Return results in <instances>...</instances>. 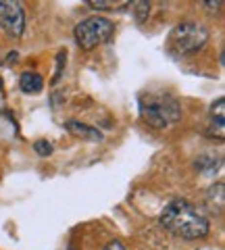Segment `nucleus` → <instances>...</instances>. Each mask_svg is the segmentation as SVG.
<instances>
[{
  "label": "nucleus",
  "mask_w": 225,
  "mask_h": 250,
  "mask_svg": "<svg viewBox=\"0 0 225 250\" xmlns=\"http://www.w3.org/2000/svg\"><path fill=\"white\" fill-rule=\"evenodd\" d=\"M159 223L169 233L182 238V240H200L208 236L211 223L205 217L200 208H196L192 202L184 198H175L167 202L165 208L161 210Z\"/></svg>",
  "instance_id": "1"
},
{
  "label": "nucleus",
  "mask_w": 225,
  "mask_h": 250,
  "mask_svg": "<svg viewBox=\"0 0 225 250\" xmlns=\"http://www.w3.org/2000/svg\"><path fill=\"white\" fill-rule=\"evenodd\" d=\"M140 117L154 129H165L180 121L182 108L169 92H144L140 96Z\"/></svg>",
  "instance_id": "2"
},
{
  "label": "nucleus",
  "mask_w": 225,
  "mask_h": 250,
  "mask_svg": "<svg viewBox=\"0 0 225 250\" xmlns=\"http://www.w3.org/2000/svg\"><path fill=\"white\" fill-rule=\"evenodd\" d=\"M208 42V29L198 21H182L169 31L167 50L177 57H188L203 50V46Z\"/></svg>",
  "instance_id": "3"
},
{
  "label": "nucleus",
  "mask_w": 225,
  "mask_h": 250,
  "mask_svg": "<svg viewBox=\"0 0 225 250\" xmlns=\"http://www.w3.org/2000/svg\"><path fill=\"white\" fill-rule=\"evenodd\" d=\"M113 34H115V23L111 19L102 17V15L86 17L83 21L77 23L73 29L75 42L83 50H92V48H96V46L108 42Z\"/></svg>",
  "instance_id": "4"
},
{
  "label": "nucleus",
  "mask_w": 225,
  "mask_h": 250,
  "mask_svg": "<svg viewBox=\"0 0 225 250\" xmlns=\"http://www.w3.org/2000/svg\"><path fill=\"white\" fill-rule=\"evenodd\" d=\"M0 25L13 38L23 36V31H25V11H23L21 2L0 0Z\"/></svg>",
  "instance_id": "5"
},
{
  "label": "nucleus",
  "mask_w": 225,
  "mask_h": 250,
  "mask_svg": "<svg viewBox=\"0 0 225 250\" xmlns=\"http://www.w3.org/2000/svg\"><path fill=\"white\" fill-rule=\"evenodd\" d=\"M65 129L69 131V134L77 136V138L88 140V142H102V140H104L102 131L96 129V127H92V125H88V123H82L80 119L67 121V123H65Z\"/></svg>",
  "instance_id": "6"
},
{
  "label": "nucleus",
  "mask_w": 225,
  "mask_h": 250,
  "mask_svg": "<svg viewBox=\"0 0 225 250\" xmlns=\"http://www.w3.org/2000/svg\"><path fill=\"white\" fill-rule=\"evenodd\" d=\"M19 88L25 94H40L44 90V77L36 71H25L19 80Z\"/></svg>",
  "instance_id": "7"
},
{
  "label": "nucleus",
  "mask_w": 225,
  "mask_h": 250,
  "mask_svg": "<svg viewBox=\"0 0 225 250\" xmlns=\"http://www.w3.org/2000/svg\"><path fill=\"white\" fill-rule=\"evenodd\" d=\"M88 4L92 9H98V11H119V9H125L127 6V0L123 2H111V0H88Z\"/></svg>",
  "instance_id": "8"
},
{
  "label": "nucleus",
  "mask_w": 225,
  "mask_h": 250,
  "mask_svg": "<svg viewBox=\"0 0 225 250\" xmlns=\"http://www.w3.org/2000/svg\"><path fill=\"white\" fill-rule=\"evenodd\" d=\"M131 13L136 15L138 23H142V21L148 19V15H150V4L146 2V0H138V2H131Z\"/></svg>",
  "instance_id": "9"
},
{
  "label": "nucleus",
  "mask_w": 225,
  "mask_h": 250,
  "mask_svg": "<svg viewBox=\"0 0 225 250\" xmlns=\"http://www.w3.org/2000/svg\"><path fill=\"white\" fill-rule=\"evenodd\" d=\"M223 98H217L215 103L211 104V119H213V123L217 121V125H219V129H223Z\"/></svg>",
  "instance_id": "10"
},
{
  "label": "nucleus",
  "mask_w": 225,
  "mask_h": 250,
  "mask_svg": "<svg viewBox=\"0 0 225 250\" xmlns=\"http://www.w3.org/2000/svg\"><path fill=\"white\" fill-rule=\"evenodd\" d=\"M34 150L40 156H50L52 154V144L48 142V140H38V142L34 144Z\"/></svg>",
  "instance_id": "11"
},
{
  "label": "nucleus",
  "mask_w": 225,
  "mask_h": 250,
  "mask_svg": "<svg viewBox=\"0 0 225 250\" xmlns=\"http://www.w3.org/2000/svg\"><path fill=\"white\" fill-rule=\"evenodd\" d=\"M57 61H59V65H57V77H54V82H59V80H61V73H63V62H67V54L61 50Z\"/></svg>",
  "instance_id": "12"
},
{
  "label": "nucleus",
  "mask_w": 225,
  "mask_h": 250,
  "mask_svg": "<svg viewBox=\"0 0 225 250\" xmlns=\"http://www.w3.org/2000/svg\"><path fill=\"white\" fill-rule=\"evenodd\" d=\"M102 250H125V246H123L121 240H111Z\"/></svg>",
  "instance_id": "13"
},
{
  "label": "nucleus",
  "mask_w": 225,
  "mask_h": 250,
  "mask_svg": "<svg viewBox=\"0 0 225 250\" xmlns=\"http://www.w3.org/2000/svg\"><path fill=\"white\" fill-rule=\"evenodd\" d=\"M206 6H208V9H219L221 2H219V0H206Z\"/></svg>",
  "instance_id": "14"
},
{
  "label": "nucleus",
  "mask_w": 225,
  "mask_h": 250,
  "mask_svg": "<svg viewBox=\"0 0 225 250\" xmlns=\"http://www.w3.org/2000/svg\"><path fill=\"white\" fill-rule=\"evenodd\" d=\"M67 250H80V246H77V242H69Z\"/></svg>",
  "instance_id": "15"
},
{
  "label": "nucleus",
  "mask_w": 225,
  "mask_h": 250,
  "mask_svg": "<svg viewBox=\"0 0 225 250\" xmlns=\"http://www.w3.org/2000/svg\"><path fill=\"white\" fill-rule=\"evenodd\" d=\"M0 90H2V80H0Z\"/></svg>",
  "instance_id": "16"
}]
</instances>
